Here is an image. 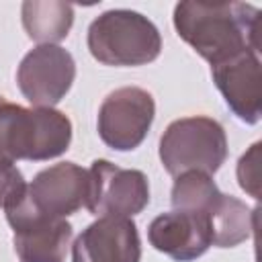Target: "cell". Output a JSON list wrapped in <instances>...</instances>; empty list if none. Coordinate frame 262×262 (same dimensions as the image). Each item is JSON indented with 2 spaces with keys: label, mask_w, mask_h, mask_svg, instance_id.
Instances as JSON below:
<instances>
[{
  "label": "cell",
  "mask_w": 262,
  "mask_h": 262,
  "mask_svg": "<svg viewBox=\"0 0 262 262\" xmlns=\"http://www.w3.org/2000/svg\"><path fill=\"white\" fill-rule=\"evenodd\" d=\"M156 117L154 96L139 86L113 90L98 108V135L115 151H131L141 145Z\"/></svg>",
  "instance_id": "obj_6"
},
{
  "label": "cell",
  "mask_w": 262,
  "mask_h": 262,
  "mask_svg": "<svg viewBox=\"0 0 262 262\" xmlns=\"http://www.w3.org/2000/svg\"><path fill=\"white\" fill-rule=\"evenodd\" d=\"M4 100H6V98H4V96H0V104H2V102H4Z\"/></svg>",
  "instance_id": "obj_18"
},
{
  "label": "cell",
  "mask_w": 262,
  "mask_h": 262,
  "mask_svg": "<svg viewBox=\"0 0 262 262\" xmlns=\"http://www.w3.org/2000/svg\"><path fill=\"white\" fill-rule=\"evenodd\" d=\"M211 76L225 104L239 121L248 125L260 121V100H262L260 53L246 51L219 66H213Z\"/></svg>",
  "instance_id": "obj_12"
},
{
  "label": "cell",
  "mask_w": 262,
  "mask_h": 262,
  "mask_svg": "<svg viewBox=\"0 0 262 262\" xmlns=\"http://www.w3.org/2000/svg\"><path fill=\"white\" fill-rule=\"evenodd\" d=\"M23 199L4 211L16 256L20 262H63L74 235L70 221L37 215Z\"/></svg>",
  "instance_id": "obj_8"
},
{
  "label": "cell",
  "mask_w": 262,
  "mask_h": 262,
  "mask_svg": "<svg viewBox=\"0 0 262 262\" xmlns=\"http://www.w3.org/2000/svg\"><path fill=\"white\" fill-rule=\"evenodd\" d=\"M221 190L213 178L205 172H182L176 176L172 186V207L178 211H192L209 215L211 209L221 199Z\"/></svg>",
  "instance_id": "obj_15"
},
{
  "label": "cell",
  "mask_w": 262,
  "mask_h": 262,
  "mask_svg": "<svg viewBox=\"0 0 262 262\" xmlns=\"http://www.w3.org/2000/svg\"><path fill=\"white\" fill-rule=\"evenodd\" d=\"M27 194V180L16 168V162L0 158V209L14 207Z\"/></svg>",
  "instance_id": "obj_16"
},
{
  "label": "cell",
  "mask_w": 262,
  "mask_h": 262,
  "mask_svg": "<svg viewBox=\"0 0 262 262\" xmlns=\"http://www.w3.org/2000/svg\"><path fill=\"white\" fill-rule=\"evenodd\" d=\"M174 29L211 68L246 51L260 53V10L246 2H178Z\"/></svg>",
  "instance_id": "obj_1"
},
{
  "label": "cell",
  "mask_w": 262,
  "mask_h": 262,
  "mask_svg": "<svg viewBox=\"0 0 262 262\" xmlns=\"http://www.w3.org/2000/svg\"><path fill=\"white\" fill-rule=\"evenodd\" d=\"M27 35L39 45H57L74 25V6L57 0H29L20 6Z\"/></svg>",
  "instance_id": "obj_13"
},
{
  "label": "cell",
  "mask_w": 262,
  "mask_h": 262,
  "mask_svg": "<svg viewBox=\"0 0 262 262\" xmlns=\"http://www.w3.org/2000/svg\"><path fill=\"white\" fill-rule=\"evenodd\" d=\"M149 203L147 176L141 170L119 168L108 160H94L88 168L86 209L96 217H133Z\"/></svg>",
  "instance_id": "obj_5"
},
{
  "label": "cell",
  "mask_w": 262,
  "mask_h": 262,
  "mask_svg": "<svg viewBox=\"0 0 262 262\" xmlns=\"http://www.w3.org/2000/svg\"><path fill=\"white\" fill-rule=\"evenodd\" d=\"M149 244L176 262H192L213 246L211 221L205 213L168 211L147 227Z\"/></svg>",
  "instance_id": "obj_10"
},
{
  "label": "cell",
  "mask_w": 262,
  "mask_h": 262,
  "mask_svg": "<svg viewBox=\"0 0 262 262\" xmlns=\"http://www.w3.org/2000/svg\"><path fill=\"white\" fill-rule=\"evenodd\" d=\"M227 158V137L211 117H182L172 121L160 137V160L168 174L205 172L213 176Z\"/></svg>",
  "instance_id": "obj_4"
},
{
  "label": "cell",
  "mask_w": 262,
  "mask_h": 262,
  "mask_svg": "<svg viewBox=\"0 0 262 262\" xmlns=\"http://www.w3.org/2000/svg\"><path fill=\"white\" fill-rule=\"evenodd\" d=\"M207 217L213 229V246L217 248H233L250 239L256 227V209L231 194H221Z\"/></svg>",
  "instance_id": "obj_14"
},
{
  "label": "cell",
  "mask_w": 262,
  "mask_h": 262,
  "mask_svg": "<svg viewBox=\"0 0 262 262\" xmlns=\"http://www.w3.org/2000/svg\"><path fill=\"white\" fill-rule=\"evenodd\" d=\"M72 143V121L57 108L0 104V158L45 162Z\"/></svg>",
  "instance_id": "obj_2"
},
{
  "label": "cell",
  "mask_w": 262,
  "mask_h": 262,
  "mask_svg": "<svg viewBox=\"0 0 262 262\" xmlns=\"http://www.w3.org/2000/svg\"><path fill=\"white\" fill-rule=\"evenodd\" d=\"M76 61L59 45H37L20 59L16 84L23 96L39 108H53L72 88Z\"/></svg>",
  "instance_id": "obj_7"
},
{
  "label": "cell",
  "mask_w": 262,
  "mask_h": 262,
  "mask_svg": "<svg viewBox=\"0 0 262 262\" xmlns=\"http://www.w3.org/2000/svg\"><path fill=\"white\" fill-rule=\"evenodd\" d=\"M88 170L74 162H59L41 170L29 184L25 205L43 217L66 219L86 207Z\"/></svg>",
  "instance_id": "obj_9"
},
{
  "label": "cell",
  "mask_w": 262,
  "mask_h": 262,
  "mask_svg": "<svg viewBox=\"0 0 262 262\" xmlns=\"http://www.w3.org/2000/svg\"><path fill=\"white\" fill-rule=\"evenodd\" d=\"M237 182L252 199L260 196V143H254L237 162Z\"/></svg>",
  "instance_id": "obj_17"
},
{
  "label": "cell",
  "mask_w": 262,
  "mask_h": 262,
  "mask_svg": "<svg viewBox=\"0 0 262 262\" xmlns=\"http://www.w3.org/2000/svg\"><path fill=\"white\" fill-rule=\"evenodd\" d=\"M141 239L129 217H98L72 246V262H139Z\"/></svg>",
  "instance_id": "obj_11"
},
{
  "label": "cell",
  "mask_w": 262,
  "mask_h": 262,
  "mask_svg": "<svg viewBox=\"0 0 262 262\" xmlns=\"http://www.w3.org/2000/svg\"><path fill=\"white\" fill-rule=\"evenodd\" d=\"M86 43L96 61L117 68L145 66L162 51L158 27L141 12L127 8H113L96 16L88 27Z\"/></svg>",
  "instance_id": "obj_3"
}]
</instances>
